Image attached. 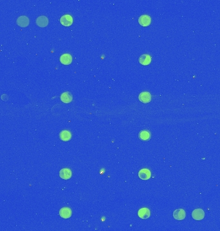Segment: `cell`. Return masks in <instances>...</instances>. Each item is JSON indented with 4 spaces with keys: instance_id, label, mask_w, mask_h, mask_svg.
<instances>
[{
    "instance_id": "cell-9",
    "label": "cell",
    "mask_w": 220,
    "mask_h": 231,
    "mask_svg": "<svg viewBox=\"0 0 220 231\" xmlns=\"http://www.w3.org/2000/svg\"><path fill=\"white\" fill-rule=\"evenodd\" d=\"M138 98L142 103H149L151 100V95L149 92H142L140 94Z\"/></svg>"
},
{
    "instance_id": "cell-13",
    "label": "cell",
    "mask_w": 220,
    "mask_h": 231,
    "mask_svg": "<svg viewBox=\"0 0 220 231\" xmlns=\"http://www.w3.org/2000/svg\"><path fill=\"white\" fill-rule=\"evenodd\" d=\"M73 96L71 93L70 92H64L61 95V100L65 103H69L72 101Z\"/></svg>"
},
{
    "instance_id": "cell-12",
    "label": "cell",
    "mask_w": 220,
    "mask_h": 231,
    "mask_svg": "<svg viewBox=\"0 0 220 231\" xmlns=\"http://www.w3.org/2000/svg\"><path fill=\"white\" fill-rule=\"evenodd\" d=\"M138 216L142 219H147L149 218L150 216V211L149 209L144 208L140 209L138 212Z\"/></svg>"
},
{
    "instance_id": "cell-14",
    "label": "cell",
    "mask_w": 220,
    "mask_h": 231,
    "mask_svg": "<svg viewBox=\"0 0 220 231\" xmlns=\"http://www.w3.org/2000/svg\"><path fill=\"white\" fill-rule=\"evenodd\" d=\"M151 62V57L148 54H144L139 58V62L144 66L149 65Z\"/></svg>"
},
{
    "instance_id": "cell-7",
    "label": "cell",
    "mask_w": 220,
    "mask_h": 231,
    "mask_svg": "<svg viewBox=\"0 0 220 231\" xmlns=\"http://www.w3.org/2000/svg\"><path fill=\"white\" fill-rule=\"evenodd\" d=\"M185 211L182 209H176L173 212V216L177 220H182L185 218Z\"/></svg>"
},
{
    "instance_id": "cell-10",
    "label": "cell",
    "mask_w": 220,
    "mask_h": 231,
    "mask_svg": "<svg viewBox=\"0 0 220 231\" xmlns=\"http://www.w3.org/2000/svg\"><path fill=\"white\" fill-rule=\"evenodd\" d=\"M36 24L40 27H45L48 25V19L44 16H39L37 18Z\"/></svg>"
},
{
    "instance_id": "cell-2",
    "label": "cell",
    "mask_w": 220,
    "mask_h": 231,
    "mask_svg": "<svg viewBox=\"0 0 220 231\" xmlns=\"http://www.w3.org/2000/svg\"><path fill=\"white\" fill-rule=\"evenodd\" d=\"M138 22L142 27H148L151 23V18L148 15H142L139 17Z\"/></svg>"
},
{
    "instance_id": "cell-15",
    "label": "cell",
    "mask_w": 220,
    "mask_h": 231,
    "mask_svg": "<svg viewBox=\"0 0 220 231\" xmlns=\"http://www.w3.org/2000/svg\"><path fill=\"white\" fill-rule=\"evenodd\" d=\"M59 137L63 141H68L72 138L71 132L68 130H63L59 133Z\"/></svg>"
},
{
    "instance_id": "cell-11",
    "label": "cell",
    "mask_w": 220,
    "mask_h": 231,
    "mask_svg": "<svg viewBox=\"0 0 220 231\" xmlns=\"http://www.w3.org/2000/svg\"><path fill=\"white\" fill-rule=\"evenodd\" d=\"M59 215L64 219H68L72 216V210L69 208H63L59 211Z\"/></svg>"
},
{
    "instance_id": "cell-1",
    "label": "cell",
    "mask_w": 220,
    "mask_h": 231,
    "mask_svg": "<svg viewBox=\"0 0 220 231\" xmlns=\"http://www.w3.org/2000/svg\"><path fill=\"white\" fill-rule=\"evenodd\" d=\"M60 22L64 27H70L73 23V17L69 14L64 15L61 17Z\"/></svg>"
},
{
    "instance_id": "cell-8",
    "label": "cell",
    "mask_w": 220,
    "mask_h": 231,
    "mask_svg": "<svg viewBox=\"0 0 220 231\" xmlns=\"http://www.w3.org/2000/svg\"><path fill=\"white\" fill-rule=\"evenodd\" d=\"M60 62L64 65H69L72 62V57L69 53H65L60 57Z\"/></svg>"
},
{
    "instance_id": "cell-3",
    "label": "cell",
    "mask_w": 220,
    "mask_h": 231,
    "mask_svg": "<svg viewBox=\"0 0 220 231\" xmlns=\"http://www.w3.org/2000/svg\"><path fill=\"white\" fill-rule=\"evenodd\" d=\"M192 216L196 220H201L205 216V212L201 209H196L193 211Z\"/></svg>"
},
{
    "instance_id": "cell-5",
    "label": "cell",
    "mask_w": 220,
    "mask_h": 231,
    "mask_svg": "<svg viewBox=\"0 0 220 231\" xmlns=\"http://www.w3.org/2000/svg\"><path fill=\"white\" fill-rule=\"evenodd\" d=\"M151 176V173L149 169L147 168L142 169L138 172V177L142 180H148Z\"/></svg>"
},
{
    "instance_id": "cell-4",
    "label": "cell",
    "mask_w": 220,
    "mask_h": 231,
    "mask_svg": "<svg viewBox=\"0 0 220 231\" xmlns=\"http://www.w3.org/2000/svg\"><path fill=\"white\" fill-rule=\"evenodd\" d=\"M72 171L69 168H63L59 172L60 177L64 180L70 179L72 177Z\"/></svg>"
},
{
    "instance_id": "cell-6",
    "label": "cell",
    "mask_w": 220,
    "mask_h": 231,
    "mask_svg": "<svg viewBox=\"0 0 220 231\" xmlns=\"http://www.w3.org/2000/svg\"><path fill=\"white\" fill-rule=\"evenodd\" d=\"M29 19L28 17L25 16H22L17 18V24L21 27H27L29 25Z\"/></svg>"
},
{
    "instance_id": "cell-16",
    "label": "cell",
    "mask_w": 220,
    "mask_h": 231,
    "mask_svg": "<svg viewBox=\"0 0 220 231\" xmlns=\"http://www.w3.org/2000/svg\"><path fill=\"white\" fill-rule=\"evenodd\" d=\"M140 138L144 141H148L151 137L150 133L148 130H143L139 133Z\"/></svg>"
}]
</instances>
